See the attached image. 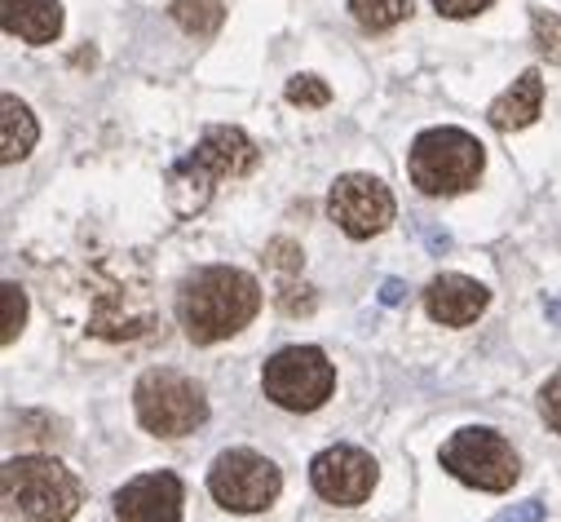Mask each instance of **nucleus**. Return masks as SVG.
I'll use <instances>...</instances> for the list:
<instances>
[{"label":"nucleus","mask_w":561,"mask_h":522,"mask_svg":"<svg viewBox=\"0 0 561 522\" xmlns=\"http://www.w3.org/2000/svg\"><path fill=\"white\" fill-rule=\"evenodd\" d=\"M261 310V284L234 266H204L178 293L182 332L195 345H217L243 332Z\"/></svg>","instance_id":"1"},{"label":"nucleus","mask_w":561,"mask_h":522,"mask_svg":"<svg viewBox=\"0 0 561 522\" xmlns=\"http://www.w3.org/2000/svg\"><path fill=\"white\" fill-rule=\"evenodd\" d=\"M252 164H256V143L234 124H217L199 138V147L186 160L169 169V204L182 217H191L213 200L221 182L252 173Z\"/></svg>","instance_id":"2"},{"label":"nucleus","mask_w":561,"mask_h":522,"mask_svg":"<svg viewBox=\"0 0 561 522\" xmlns=\"http://www.w3.org/2000/svg\"><path fill=\"white\" fill-rule=\"evenodd\" d=\"M0 487H5V504L10 513H19L23 522H71L84 487L80 478L54 461V456H14L0 469Z\"/></svg>","instance_id":"3"},{"label":"nucleus","mask_w":561,"mask_h":522,"mask_svg":"<svg viewBox=\"0 0 561 522\" xmlns=\"http://www.w3.org/2000/svg\"><path fill=\"white\" fill-rule=\"evenodd\" d=\"M482 169H486V147L456 124L425 128L407 156V173L420 195H460L478 186Z\"/></svg>","instance_id":"4"},{"label":"nucleus","mask_w":561,"mask_h":522,"mask_svg":"<svg viewBox=\"0 0 561 522\" xmlns=\"http://www.w3.org/2000/svg\"><path fill=\"white\" fill-rule=\"evenodd\" d=\"M133 408L142 430L160 434V439H186L208 421V399L204 385L191 381L186 372L173 367H151L133 389Z\"/></svg>","instance_id":"5"},{"label":"nucleus","mask_w":561,"mask_h":522,"mask_svg":"<svg viewBox=\"0 0 561 522\" xmlns=\"http://www.w3.org/2000/svg\"><path fill=\"white\" fill-rule=\"evenodd\" d=\"M261 389L284 412H319L336 389V367L319 345H288L265 359Z\"/></svg>","instance_id":"6"},{"label":"nucleus","mask_w":561,"mask_h":522,"mask_svg":"<svg viewBox=\"0 0 561 522\" xmlns=\"http://www.w3.org/2000/svg\"><path fill=\"white\" fill-rule=\"evenodd\" d=\"M443 469L456 474L460 483L478 487V491H508L522 474V461L513 452V443L500 434V430H482V425H469L460 434H451L438 452Z\"/></svg>","instance_id":"7"},{"label":"nucleus","mask_w":561,"mask_h":522,"mask_svg":"<svg viewBox=\"0 0 561 522\" xmlns=\"http://www.w3.org/2000/svg\"><path fill=\"white\" fill-rule=\"evenodd\" d=\"M208 491L230 513H261L278 500V491H284V474H278L274 461H265L248 447H234V452H221L213 461Z\"/></svg>","instance_id":"8"},{"label":"nucleus","mask_w":561,"mask_h":522,"mask_svg":"<svg viewBox=\"0 0 561 522\" xmlns=\"http://www.w3.org/2000/svg\"><path fill=\"white\" fill-rule=\"evenodd\" d=\"M328 213L350 239H371L393 222V195L371 173H345L328 195Z\"/></svg>","instance_id":"9"},{"label":"nucleus","mask_w":561,"mask_h":522,"mask_svg":"<svg viewBox=\"0 0 561 522\" xmlns=\"http://www.w3.org/2000/svg\"><path fill=\"white\" fill-rule=\"evenodd\" d=\"M376 478H380L376 461H371L363 447H350V443H336V447L319 452L314 465H310L314 491H319L328 504H341V509H358V504L371 496Z\"/></svg>","instance_id":"10"},{"label":"nucleus","mask_w":561,"mask_h":522,"mask_svg":"<svg viewBox=\"0 0 561 522\" xmlns=\"http://www.w3.org/2000/svg\"><path fill=\"white\" fill-rule=\"evenodd\" d=\"M186 504V487L178 474H142L115 491V518L119 522H178Z\"/></svg>","instance_id":"11"},{"label":"nucleus","mask_w":561,"mask_h":522,"mask_svg":"<svg viewBox=\"0 0 561 522\" xmlns=\"http://www.w3.org/2000/svg\"><path fill=\"white\" fill-rule=\"evenodd\" d=\"M491 306V293L469 275H438L425 288V310L443 328H469Z\"/></svg>","instance_id":"12"},{"label":"nucleus","mask_w":561,"mask_h":522,"mask_svg":"<svg viewBox=\"0 0 561 522\" xmlns=\"http://www.w3.org/2000/svg\"><path fill=\"white\" fill-rule=\"evenodd\" d=\"M0 23L23 45H54L62 36V0H0Z\"/></svg>","instance_id":"13"},{"label":"nucleus","mask_w":561,"mask_h":522,"mask_svg":"<svg viewBox=\"0 0 561 522\" xmlns=\"http://www.w3.org/2000/svg\"><path fill=\"white\" fill-rule=\"evenodd\" d=\"M539 111H543V76H539L535 67H526V71L513 80V89H504V93L491 102L486 120L500 128V134H513V128L535 124Z\"/></svg>","instance_id":"14"},{"label":"nucleus","mask_w":561,"mask_h":522,"mask_svg":"<svg viewBox=\"0 0 561 522\" xmlns=\"http://www.w3.org/2000/svg\"><path fill=\"white\" fill-rule=\"evenodd\" d=\"M0 160L5 164H19V160H27L32 156V147H36V138H41V124H36V115L14 98V93H5L0 98Z\"/></svg>","instance_id":"15"},{"label":"nucleus","mask_w":561,"mask_h":522,"mask_svg":"<svg viewBox=\"0 0 561 522\" xmlns=\"http://www.w3.org/2000/svg\"><path fill=\"white\" fill-rule=\"evenodd\" d=\"M173 23L191 36H213L226 23V0H173Z\"/></svg>","instance_id":"16"},{"label":"nucleus","mask_w":561,"mask_h":522,"mask_svg":"<svg viewBox=\"0 0 561 522\" xmlns=\"http://www.w3.org/2000/svg\"><path fill=\"white\" fill-rule=\"evenodd\" d=\"M350 10L358 19V27L367 32H389L411 14V0H350Z\"/></svg>","instance_id":"17"},{"label":"nucleus","mask_w":561,"mask_h":522,"mask_svg":"<svg viewBox=\"0 0 561 522\" xmlns=\"http://www.w3.org/2000/svg\"><path fill=\"white\" fill-rule=\"evenodd\" d=\"M530 32H535L539 54H543L552 67H561V14H552V10H535Z\"/></svg>","instance_id":"18"},{"label":"nucleus","mask_w":561,"mask_h":522,"mask_svg":"<svg viewBox=\"0 0 561 522\" xmlns=\"http://www.w3.org/2000/svg\"><path fill=\"white\" fill-rule=\"evenodd\" d=\"M0 297H5V319H0V341L14 345V341H19V332H23V324H27V293H23L19 284H5V288H0Z\"/></svg>","instance_id":"19"},{"label":"nucleus","mask_w":561,"mask_h":522,"mask_svg":"<svg viewBox=\"0 0 561 522\" xmlns=\"http://www.w3.org/2000/svg\"><path fill=\"white\" fill-rule=\"evenodd\" d=\"M284 93H288L293 106H328V102H332V89H328L319 76H293Z\"/></svg>","instance_id":"20"},{"label":"nucleus","mask_w":561,"mask_h":522,"mask_svg":"<svg viewBox=\"0 0 561 522\" xmlns=\"http://www.w3.org/2000/svg\"><path fill=\"white\" fill-rule=\"evenodd\" d=\"M539 412H543L548 430L561 434V372H552V376L543 381V389H539Z\"/></svg>","instance_id":"21"},{"label":"nucleus","mask_w":561,"mask_h":522,"mask_svg":"<svg viewBox=\"0 0 561 522\" xmlns=\"http://www.w3.org/2000/svg\"><path fill=\"white\" fill-rule=\"evenodd\" d=\"M265 261L274 271H301V243L293 239H270L265 243Z\"/></svg>","instance_id":"22"},{"label":"nucleus","mask_w":561,"mask_h":522,"mask_svg":"<svg viewBox=\"0 0 561 522\" xmlns=\"http://www.w3.org/2000/svg\"><path fill=\"white\" fill-rule=\"evenodd\" d=\"M278 306H284L288 315H310L314 310V288H297V284H284L278 288Z\"/></svg>","instance_id":"23"},{"label":"nucleus","mask_w":561,"mask_h":522,"mask_svg":"<svg viewBox=\"0 0 561 522\" xmlns=\"http://www.w3.org/2000/svg\"><path fill=\"white\" fill-rule=\"evenodd\" d=\"M491 5V0H434V10L443 14V19H473V14H482Z\"/></svg>","instance_id":"24"},{"label":"nucleus","mask_w":561,"mask_h":522,"mask_svg":"<svg viewBox=\"0 0 561 522\" xmlns=\"http://www.w3.org/2000/svg\"><path fill=\"white\" fill-rule=\"evenodd\" d=\"M495 522H543V504H539V500H522V504L504 509Z\"/></svg>","instance_id":"25"},{"label":"nucleus","mask_w":561,"mask_h":522,"mask_svg":"<svg viewBox=\"0 0 561 522\" xmlns=\"http://www.w3.org/2000/svg\"><path fill=\"white\" fill-rule=\"evenodd\" d=\"M402 293H407V288H402L398 280H385V284H380V302H385V306H398V302H402Z\"/></svg>","instance_id":"26"}]
</instances>
